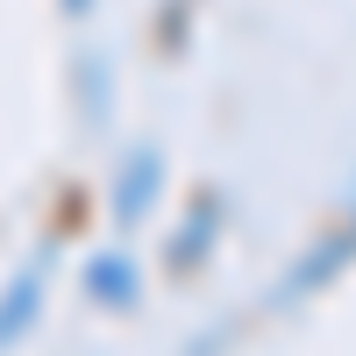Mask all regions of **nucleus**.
I'll use <instances>...</instances> for the list:
<instances>
[{"mask_svg": "<svg viewBox=\"0 0 356 356\" xmlns=\"http://www.w3.org/2000/svg\"><path fill=\"white\" fill-rule=\"evenodd\" d=\"M349 264H356V200H349V221H342V228H328V235H321V243H314V250H307V257L278 278L271 307H300V300H314V292L328 285L335 271H349Z\"/></svg>", "mask_w": 356, "mask_h": 356, "instance_id": "1", "label": "nucleus"}, {"mask_svg": "<svg viewBox=\"0 0 356 356\" xmlns=\"http://www.w3.org/2000/svg\"><path fill=\"white\" fill-rule=\"evenodd\" d=\"M65 8H72V15H79V22H86V15H93V0H65Z\"/></svg>", "mask_w": 356, "mask_h": 356, "instance_id": "6", "label": "nucleus"}, {"mask_svg": "<svg viewBox=\"0 0 356 356\" xmlns=\"http://www.w3.org/2000/svg\"><path fill=\"white\" fill-rule=\"evenodd\" d=\"M157 186H164V150H157V143H136V150H129V164L114 171V193H107L114 221H122V228H136V221L157 207Z\"/></svg>", "mask_w": 356, "mask_h": 356, "instance_id": "4", "label": "nucleus"}, {"mask_svg": "<svg viewBox=\"0 0 356 356\" xmlns=\"http://www.w3.org/2000/svg\"><path fill=\"white\" fill-rule=\"evenodd\" d=\"M86 300H93L100 314H136L143 307V271L129 250H100L93 264H86Z\"/></svg>", "mask_w": 356, "mask_h": 356, "instance_id": "5", "label": "nucleus"}, {"mask_svg": "<svg viewBox=\"0 0 356 356\" xmlns=\"http://www.w3.org/2000/svg\"><path fill=\"white\" fill-rule=\"evenodd\" d=\"M50 257H57V250H36V257L15 271V285L0 292V356H8V349L43 321V300H50Z\"/></svg>", "mask_w": 356, "mask_h": 356, "instance_id": "3", "label": "nucleus"}, {"mask_svg": "<svg viewBox=\"0 0 356 356\" xmlns=\"http://www.w3.org/2000/svg\"><path fill=\"white\" fill-rule=\"evenodd\" d=\"M221 228H228V193H221V186H200V193H193V207H186V214H178V228H171L164 264H171L178 278H186V271H200V264L214 257Z\"/></svg>", "mask_w": 356, "mask_h": 356, "instance_id": "2", "label": "nucleus"}]
</instances>
